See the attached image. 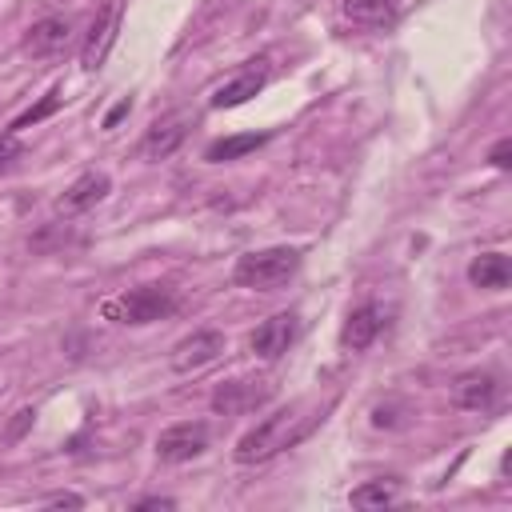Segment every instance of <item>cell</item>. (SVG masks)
I'll use <instances>...</instances> for the list:
<instances>
[{
	"label": "cell",
	"mask_w": 512,
	"mask_h": 512,
	"mask_svg": "<svg viewBox=\"0 0 512 512\" xmlns=\"http://www.w3.org/2000/svg\"><path fill=\"white\" fill-rule=\"evenodd\" d=\"M320 420H324L320 408L308 404V400H296V404H288V408H276L272 416H264L260 424H252V428L236 440L232 456H236V464H264V460H272L276 452L300 444Z\"/></svg>",
	"instance_id": "obj_1"
},
{
	"label": "cell",
	"mask_w": 512,
	"mask_h": 512,
	"mask_svg": "<svg viewBox=\"0 0 512 512\" xmlns=\"http://www.w3.org/2000/svg\"><path fill=\"white\" fill-rule=\"evenodd\" d=\"M300 272V248H256L244 252L232 268V280L252 292H280Z\"/></svg>",
	"instance_id": "obj_2"
},
{
	"label": "cell",
	"mask_w": 512,
	"mask_h": 512,
	"mask_svg": "<svg viewBox=\"0 0 512 512\" xmlns=\"http://www.w3.org/2000/svg\"><path fill=\"white\" fill-rule=\"evenodd\" d=\"M176 304H180V300H176V292H172L168 284H140V288L120 292V296H108V300L100 304V316L112 320V324H132V328H140V324H156V320L172 316Z\"/></svg>",
	"instance_id": "obj_3"
},
{
	"label": "cell",
	"mask_w": 512,
	"mask_h": 512,
	"mask_svg": "<svg viewBox=\"0 0 512 512\" xmlns=\"http://www.w3.org/2000/svg\"><path fill=\"white\" fill-rule=\"evenodd\" d=\"M212 440V428L208 420H180V424H168L160 436H156V456L164 464H188L196 456H204Z\"/></svg>",
	"instance_id": "obj_4"
},
{
	"label": "cell",
	"mask_w": 512,
	"mask_h": 512,
	"mask_svg": "<svg viewBox=\"0 0 512 512\" xmlns=\"http://www.w3.org/2000/svg\"><path fill=\"white\" fill-rule=\"evenodd\" d=\"M300 336V316L296 312H276L268 320L256 324V332L248 336V348L260 356V360H280Z\"/></svg>",
	"instance_id": "obj_5"
},
{
	"label": "cell",
	"mask_w": 512,
	"mask_h": 512,
	"mask_svg": "<svg viewBox=\"0 0 512 512\" xmlns=\"http://www.w3.org/2000/svg\"><path fill=\"white\" fill-rule=\"evenodd\" d=\"M384 328H388V308L380 300H364L348 312V320L340 328V348L344 352H364Z\"/></svg>",
	"instance_id": "obj_6"
},
{
	"label": "cell",
	"mask_w": 512,
	"mask_h": 512,
	"mask_svg": "<svg viewBox=\"0 0 512 512\" xmlns=\"http://www.w3.org/2000/svg\"><path fill=\"white\" fill-rule=\"evenodd\" d=\"M116 32H120V0H104V8L92 16V28L84 36V48H80V64L88 72H96L108 56V48L116 44Z\"/></svg>",
	"instance_id": "obj_7"
},
{
	"label": "cell",
	"mask_w": 512,
	"mask_h": 512,
	"mask_svg": "<svg viewBox=\"0 0 512 512\" xmlns=\"http://www.w3.org/2000/svg\"><path fill=\"white\" fill-rule=\"evenodd\" d=\"M220 352H224V332H216V328H200V332L184 336V340L172 348V372H180V376L200 372V368L212 364Z\"/></svg>",
	"instance_id": "obj_8"
},
{
	"label": "cell",
	"mask_w": 512,
	"mask_h": 512,
	"mask_svg": "<svg viewBox=\"0 0 512 512\" xmlns=\"http://www.w3.org/2000/svg\"><path fill=\"white\" fill-rule=\"evenodd\" d=\"M112 192V180H108V172H84V176H76L60 196H56V212L60 216H76V212H88V208H96L104 196Z\"/></svg>",
	"instance_id": "obj_9"
},
{
	"label": "cell",
	"mask_w": 512,
	"mask_h": 512,
	"mask_svg": "<svg viewBox=\"0 0 512 512\" xmlns=\"http://www.w3.org/2000/svg\"><path fill=\"white\" fill-rule=\"evenodd\" d=\"M264 84H268V60H264V56H260V60H248V68H244L240 76L224 80V84L212 92V108H240V104H248Z\"/></svg>",
	"instance_id": "obj_10"
},
{
	"label": "cell",
	"mask_w": 512,
	"mask_h": 512,
	"mask_svg": "<svg viewBox=\"0 0 512 512\" xmlns=\"http://www.w3.org/2000/svg\"><path fill=\"white\" fill-rule=\"evenodd\" d=\"M68 40H72V20L68 16H44V20H36L24 32V44L20 48L28 56H56V52L68 48Z\"/></svg>",
	"instance_id": "obj_11"
},
{
	"label": "cell",
	"mask_w": 512,
	"mask_h": 512,
	"mask_svg": "<svg viewBox=\"0 0 512 512\" xmlns=\"http://www.w3.org/2000/svg\"><path fill=\"white\" fill-rule=\"evenodd\" d=\"M268 400V384L264 380H228L212 392V408L224 412V416H240V412H252Z\"/></svg>",
	"instance_id": "obj_12"
},
{
	"label": "cell",
	"mask_w": 512,
	"mask_h": 512,
	"mask_svg": "<svg viewBox=\"0 0 512 512\" xmlns=\"http://www.w3.org/2000/svg\"><path fill=\"white\" fill-rule=\"evenodd\" d=\"M496 376L492 372H460L456 380H452V404L456 408H464V412H484V408H492V400H496Z\"/></svg>",
	"instance_id": "obj_13"
},
{
	"label": "cell",
	"mask_w": 512,
	"mask_h": 512,
	"mask_svg": "<svg viewBox=\"0 0 512 512\" xmlns=\"http://www.w3.org/2000/svg\"><path fill=\"white\" fill-rule=\"evenodd\" d=\"M184 136H188V120H184V116H164V120H156V124L144 132L140 156H144V160H168V156L184 144Z\"/></svg>",
	"instance_id": "obj_14"
},
{
	"label": "cell",
	"mask_w": 512,
	"mask_h": 512,
	"mask_svg": "<svg viewBox=\"0 0 512 512\" xmlns=\"http://www.w3.org/2000/svg\"><path fill=\"white\" fill-rule=\"evenodd\" d=\"M468 280H472L476 288L500 292V288H508V280H512V264H508L504 252H480V256L468 264Z\"/></svg>",
	"instance_id": "obj_15"
},
{
	"label": "cell",
	"mask_w": 512,
	"mask_h": 512,
	"mask_svg": "<svg viewBox=\"0 0 512 512\" xmlns=\"http://www.w3.org/2000/svg\"><path fill=\"white\" fill-rule=\"evenodd\" d=\"M264 144H268V132L220 136V140H212V144L204 148V160H208V164H228V160H240V156H248V152H256V148H264Z\"/></svg>",
	"instance_id": "obj_16"
},
{
	"label": "cell",
	"mask_w": 512,
	"mask_h": 512,
	"mask_svg": "<svg viewBox=\"0 0 512 512\" xmlns=\"http://www.w3.org/2000/svg\"><path fill=\"white\" fill-rule=\"evenodd\" d=\"M340 12L360 28H388L396 24V0H344Z\"/></svg>",
	"instance_id": "obj_17"
},
{
	"label": "cell",
	"mask_w": 512,
	"mask_h": 512,
	"mask_svg": "<svg viewBox=\"0 0 512 512\" xmlns=\"http://www.w3.org/2000/svg\"><path fill=\"white\" fill-rule=\"evenodd\" d=\"M348 500H352L356 508H388V504L400 500V480H396V476L364 480V484H356V488L348 492Z\"/></svg>",
	"instance_id": "obj_18"
},
{
	"label": "cell",
	"mask_w": 512,
	"mask_h": 512,
	"mask_svg": "<svg viewBox=\"0 0 512 512\" xmlns=\"http://www.w3.org/2000/svg\"><path fill=\"white\" fill-rule=\"evenodd\" d=\"M56 108H60V88H52V92H48L40 104H32L28 112H20V116L8 124V132H20V128H28V124H40V120H44V116H52Z\"/></svg>",
	"instance_id": "obj_19"
},
{
	"label": "cell",
	"mask_w": 512,
	"mask_h": 512,
	"mask_svg": "<svg viewBox=\"0 0 512 512\" xmlns=\"http://www.w3.org/2000/svg\"><path fill=\"white\" fill-rule=\"evenodd\" d=\"M404 416H408V404L404 400H384V404L372 408V424L376 428H400Z\"/></svg>",
	"instance_id": "obj_20"
},
{
	"label": "cell",
	"mask_w": 512,
	"mask_h": 512,
	"mask_svg": "<svg viewBox=\"0 0 512 512\" xmlns=\"http://www.w3.org/2000/svg\"><path fill=\"white\" fill-rule=\"evenodd\" d=\"M24 156V144H20V136L16 132H0V176L16 164Z\"/></svg>",
	"instance_id": "obj_21"
},
{
	"label": "cell",
	"mask_w": 512,
	"mask_h": 512,
	"mask_svg": "<svg viewBox=\"0 0 512 512\" xmlns=\"http://www.w3.org/2000/svg\"><path fill=\"white\" fill-rule=\"evenodd\" d=\"M32 420H36V408H20V412H16V420L8 424L4 440H8V444H16V440H20V436H24L28 428H32Z\"/></svg>",
	"instance_id": "obj_22"
},
{
	"label": "cell",
	"mask_w": 512,
	"mask_h": 512,
	"mask_svg": "<svg viewBox=\"0 0 512 512\" xmlns=\"http://www.w3.org/2000/svg\"><path fill=\"white\" fill-rule=\"evenodd\" d=\"M488 160H492V168L508 172V168H512V140H508V136H504V140H496V144H492V152H488Z\"/></svg>",
	"instance_id": "obj_23"
},
{
	"label": "cell",
	"mask_w": 512,
	"mask_h": 512,
	"mask_svg": "<svg viewBox=\"0 0 512 512\" xmlns=\"http://www.w3.org/2000/svg\"><path fill=\"white\" fill-rule=\"evenodd\" d=\"M128 112H132V96H124V100H116V104L108 108V116L100 120V128H108V132H112V128H116V124H120V120H124Z\"/></svg>",
	"instance_id": "obj_24"
},
{
	"label": "cell",
	"mask_w": 512,
	"mask_h": 512,
	"mask_svg": "<svg viewBox=\"0 0 512 512\" xmlns=\"http://www.w3.org/2000/svg\"><path fill=\"white\" fill-rule=\"evenodd\" d=\"M44 504L48 508H84V496H76V492H52Z\"/></svg>",
	"instance_id": "obj_25"
},
{
	"label": "cell",
	"mask_w": 512,
	"mask_h": 512,
	"mask_svg": "<svg viewBox=\"0 0 512 512\" xmlns=\"http://www.w3.org/2000/svg\"><path fill=\"white\" fill-rule=\"evenodd\" d=\"M132 508H136V512H148V508H176V500H172V496H144V500H136Z\"/></svg>",
	"instance_id": "obj_26"
}]
</instances>
